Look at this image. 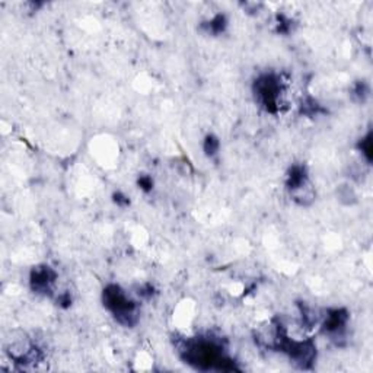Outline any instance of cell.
<instances>
[{
    "instance_id": "cell-1",
    "label": "cell",
    "mask_w": 373,
    "mask_h": 373,
    "mask_svg": "<svg viewBox=\"0 0 373 373\" xmlns=\"http://www.w3.org/2000/svg\"><path fill=\"white\" fill-rule=\"evenodd\" d=\"M104 306L123 326H134L139 321V306L118 284H109L102 293Z\"/></svg>"
},
{
    "instance_id": "cell-2",
    "label": "cell",
    "mask_w": 373,
    "mask_h": 373,
    "mask_svg": "<svg viewBox=\"0 0 373 373\" xmlns=\"http://www.w3.org/2000/svg\"><path fill=\"white\" fill-rule=\"evenodd\" d=\"M254 92L256 101L268 113H279L281 109L284 88L279 76L273 73L259 76L254 85Z\"/></svg>"
},
{
    "instance_id": "cell-3",
    "label": "cell",
    "mask_w": 373,
    "mask_h": 373,
    "mask_svg": "<svg viewBox=\"0 0 373 373\" xmlns=\"http://www.w3.org/2000/svg\"><path fill=\"white\" fill-rule=\"evenodd\" d=\"M349 324V314L346 309H331L321 322V331L338 343V338L344 337L346 328Z\"/></svg>"
},
{
    "instance_id": "cell-4",
    "label": "cell",
    "mask_w": 373,
    "mask_h": 373,
    "mask_svg": "<svg viewBox=\"0 0 373 373\" xmlns=\"http://www.w3.org/2000/svg\"><path fill=\"white\" fill-rule=\"evenodd\" d=\"M57 273L48 266H36L32 268L29 276L31 289L38 294H50L54 290Z\"/></svg>"
},
{
    "instance_id": "cell-5",
    "label": "cell",
    "mask_w": 373,
    "mask_h": 373,
    "mask_svg": "<svg viewBox=\"0 0 373 373\" xmlns=\"http://www.w3.org/2000/svg\"><path fill=\"white\" fill-rule=\"evenodd\" d=\"M311 184L309 175L306 171L305 165H293L289 172H287V179H286V188L289 191V194L302 188V186Z\"/></svg>"
},
{
    "instance_id": "cell-6",
    "label": "cell",
    "mask_w": 373,
    "mask_h": 373,
    "mask_svg": "<svg viewBox=\"0 0 373 373\" xmlns=\"http://www.w3.org/2000/svg\"><path fill=\"white\" fill-rule=\"evenodd\" d=\"M226 25H228L226 16H225V15H221V13H219V15L213 16L209 22H207V31H209L210 34L219 35V34H221L225 29H226Z\"/></svg>"
},
{
    "instance_id": "cell-7",
    "label": "cell",
    "mask_w": 373,
    "mask_h": 373,
    "mask_svg": "<svg viewBox=\"0 0 373 373\" xmlns=\"http://www.w3.org/2000/svg\"><path fill=\"white\" fill-rule=\"evenodd\" d=\"M219 149H220L219 139L214 134H207L204 141H203V151L206 153V156H209V158L216 156L219 153Z\"/></svg>"
},
{
    "instance_id": "cell-8",
    "label": "cell",
    "mask_w": 373,
    "mask_h": 373,
    "mask_svg": "<svg viewBox=\"0 0 373 373\" xmlns=\"http://www.w3.org/2000/svg\"><path fill=\"white\" fill-rule=\"evenodd\" d=\"M359 149H360L361 156L366 159V162H370L372 161V134L370 133H367L359 141Z\"/></svg>"
},
{
    "instance_id": "cell-9",
    "label": "cell",
    "mask_w": 373,
    "mask_h": 373,
    "mask_svg": "<svg viewBox=\"0 0 373 373\" xmlns=\"http://www.w3.org/2000/svg\"><path fill=\"white\" fill-rule=\"evenodd\" d=\"M139 186L141 190H144V191H151L152 188H153V181H152V178H149V176H140Z\"/></svg>"
},
{
    "instance_id": "cell-10",
    "label": "cell",
    "mask_w": 373,
    "mask_h": 373,
    "mask_svg": "<svg viewBox=\"0 0 373 373\" xmlns=\"http://www.w3.org/2000/svg\"><path fill=\"white\" fill-rule=\"evenodd\" d=\"M367 92H369V91H367V88H366V85H364L363 82L359 83V85L354 88V95H356V96H359L361 101L364 99V96H367Z\"/></svg>"
},
{
    "instance_id": "cell-11",
    "label": "cell",
    "mask_w": 373,
    "mask_h": 373,
    "mask_svg": "<svg viewBox=\"0 0 373 373\" xmlns=\"http://www.w3.org/2000/svg\"><path fill=\"white\" fill-rule=\"evenodd\" d=\"M114 201H116L117 204H121V206H123V204H124V206H127L128 203H130V201L127 200V197H126V196H123V194H120V193H117L116 194V200H114Z\"/></svg>"
}]
</instances>
